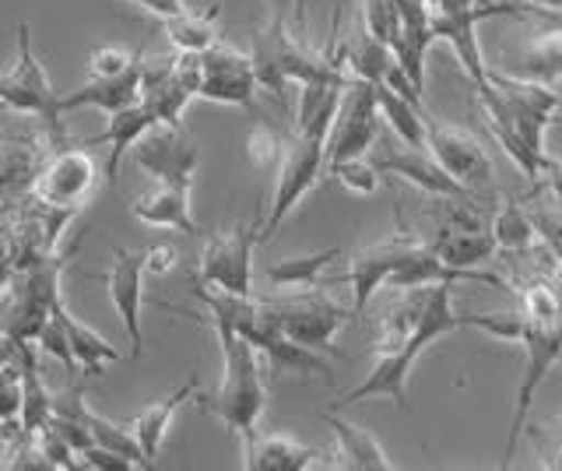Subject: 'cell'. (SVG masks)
<instances>
[{
  "mask_svg": "<svg viewBox=\"0 0 562 471\" xmlns=\"http://www.w3.org/2000/svg\"><path fill=\"white\" fill-rule=\"evenodd\" d=\"M474 92H479V106L485 113L492 137H496L499 148L514 159L524 177L538 183L552 159L544 152V134H549L552 116L562 106L559 89L517 78L509 71H488V78Z\"/></svg>",
  "mask_w": 562,
  "mask_h": 471,
  "instance_id": "obj_1",
  "label": "cell"
},
{
  "mask_svg": "<svg viewBox=\"0 0 562 471\" xmlns=\"http://www.w3.org/2000/svg\"><path fill=\"white\" fill-rule=\"evenodd\" d=\"M514 292L520 295L517 341L524 352V373L514 394V418H509L499 468H506L509 458H514V450L524 436L527 412L535 405V394L541 391L544 377L552 373V366L562 359V282L552 274H535Z\"/></svg>",
  "mask_w": 562,
  "mask_h": 471,
  "instance_id": "obj_2",
  "label": "cell"
},
{
  "mask_svg": "<svg viewBox=\"0 0 562 471\" xmlns=\"http://www.w3.org/2000/svg\"><path fill=\"white\" fill-rule=\"evenodd\" d=\"M190 292L198 295V303L207 313V317H201V321H218V324H228L233 330H239V335L271 362L274 373H306V377H327L330 373V362L321 352H313V348L292 341L285 330H281L268 300H257L254 292L250 295L222 292V289H211L204 282H193V278H190Z\"/></svg>",
  "mask_w": 562,
  "mask_h": 471,
  "instance_id": "obj_3",
  "label": "cell"
},
{
  "mask_svg": "<svg viewBox=\"0 0 562 471\" xmlns=\"http://www.w3.org/2000/svg\"><path fill=\"white\" fill-rule=\"evenodd\" d=\"M457 327H471V313H457L453 310V285H429L426 306H422V317L415 335L408 338V345L394 356H373V370L366 373V380L359 388H351L348 394H341L338 408H351L366 397H391L401 412H412L408 405V377L415 370V362L422 359V352L439 341L453 335Z\"/></svg>",
  "mask_w": 562,
  "mask_h": 471,
  "instance_id": "obj_4",
  "label": "cell"
},
{
  "mask_svg": "<svg viewBox=\"0 0 562 471\" xmlns=\"http://www.w3.org/2000/svg\"><path fill=\"white\" fill-rule=\"evenodd\" d=\"M222 348V380L211 394L198 391V408L215 415L218 423L236 433L239 440L254 433L263 408H268V380H263V356L228 324L207 321Z\"/></svg>",
  "mask_w": 562,
  "mask_h": 471,
  "instance_id": "obj_5",
  "label": "cell"
},
{
  "mask_svg": "<svg viewBox=\"0 0 562 471\" xmlns=\"http://www.w3.org/2000/svg\"><path fill=\"white\" fill-rule=\"evenodd\" d=\"M78 254V243L49 254L25 268H14L8 285L0 289V335H8L14 345H35L43 324L49 321L53 306L60 300V282L67 260Z\"/></svg>",
  "mask_w": 562,
  "mask_h": 471,
  "instance_id": "obj_6",
  "label": "cell"
},
{
  "mask_svg": "<svg viewBox=\"0 0 562 471\" xmlns=\"http://www.w3.org/2000/svg\"><path fill=\"white\" fill-rule=\"evenodd\" d=\"M334 113H338V106L324 110L321 116H313L303 127H295L285 148H281L274 198H271V212L263 215V225H260V243H268L299 208V201L321 183L324 169H327V134L334 124Z\"/></svg>",
  "mask_w": 562,
  "mask_h": 471,
  "instance_id": "obj_7",
  "label": "cell"
},
{
  "mask_svg": "<svg viewBox=\"0 0 562 471\" xmlns=\"http://www.w3.org/2000/svg\"><path fill=\"white\" fill-rule=\"evenodd\" d=\"M18 36V60L8 75H0V106L11 113H22L29 120H35L46 134L53 148L67 145V127H64V92L53 89V81L46 75L43 60L35 57L32 49V29L22 22L14 29Z\"/></svg>",
  "mask_w": 562,
  "mask_h": 471,
  "instance_id": "obj_8",
  "label": "cell"
},
{
  "mask_svg": "<svg viewBox=\"0 0 562 471\" xmlns=\"http://www.w3.org/2000/svg\"><path fill=\"white\" fill-rule=\"evenodd\" d=\"M324 289L327 285H306V289H292L268 300L281 330H285L292 341L313 348V352H334L338 330L356 317V310H345L341 303H334Z\"/></svg>",
  "mask_w": 562,
  "mask_h": 471,
  "instance_id": "obj_9",
  "label": "cell"
},
{
  "mask_svg": "<svg viewBox=\"0 0 562 471\" xmlns=\"http://www.w3.org/2000/svg\"><path fill=\"white\" fill-rule=\"evenodd\" d=\"M201 89V57L180 54L172 57H140V102L151 110L158 124H183V113Z\"/></svg>",
  "mask_w": 562,
  "mask_h": 471,
  "instance_id": "obj_10",
  "label": "cell"
},
{
  "mask_svg": "<svg viewBox=\"0 0 562 471\" xmlns=\"http://www.w3.org/2000/svg\"><path fill=\"white\" fill-rule=\"evenodd\" d=\"M260 225H263V215L211 236L201 250V265H198V274H193V282H204L222 292L250 295L254 292V250L260 247Z\"/></svg>",
  "mask_w": 562,
  "mask_h": 471,
  "instance_id": "obj_11",
  "label": "cell"
},
{
  "mask_svg": "<svg viewBox=\"0 0 562 471\" xmlns=\"http://www.w3.org/2000/svg\"><path fill=\"white\" fill-rule=\"evenodd\" d=\"M380 102H376V81L351 78L341 92L338 113L327 134V166L341 159L369 155L380 142Z\"/></svg>",
  "mask_w": 562,
  "mask_h": 471,
  "instance_id": "obj_12",
  "label": "cell"
},
{
  "mask_svg": "<svg viewBox=\"0 0 562 471\" xmlns=\"http://www.w3.org/2000/svg\"><path fill=\"white\" fill-rule=\"evenodd\" d=\"M102 183H105V177L99 172L95 155L85 148H75V145H64L46 155V162L40 166V172H35L32 194L46 204L81 212V208L95 198V190Z\"/></svg>",
  "mask_w": 562,
  "mask_h": 471,
  "instance_id": "obj_13",
  "label": "cell"
},
{
  "mask_svg": "<svg viewBox=\"0 0 562 471\" xmlns=\"http://www.w3.org/2000/svg\"><path fill=\"white\" fill-rule=\"evenodd\" d=\"M426 148L468 194L482 198L492 187V177H496V172H492V159L485 145L471 131L426 113Z\"/></svg>",
  "mask_w": 562,
  "mask_h": 471,
  "instance_id": "obj_14",
  "label": "cell"
},
{
  "mask_svg": "<svg viewBox=\"0 0 562 471\" xmlns=\"http://www.w3.org/2000/svg\"><path fill=\"white\" fill-rule=\"evenodd\" d=\"M145 274H148V254L145 250H123L113 247V265L105 271V292L123 324V335L131 341V359H140L145 352Z\"/></svg>",
  "mask_w": 562,
  "mask_h": 471,
  "instance_id": "obj_15",
  "label": "cell"
},
{
  "mask_svg": "<svg viewBox=\"0 0 562 471\" xmlns=\"http://www.w3.org/2000/svg\"><path fill=\"white\" fill-rule=\"evenodd\" d=\"M201 57V89L198 99L218 102V106H254L260 81L254 71V57L236 46L215 43Z\"/></svg>",
  "mask_w": 562,
  "mask_h": 471,
  "instance_id": "obj_16",
  "label": "cell"
},
{
  "mask_svg": "<svg viewBox=\"0 0 562 471\" xmlns=\"http://www.w3.org/2000/svg\"><path fill=\"white\" fill-rule=\"evenodd\" d=\"M49 152V134L35 120L32 127L0 131V201H4V208H14L18 201L32 194L35 172H40Z\"/></svg>",
  "mask_w": 562,
  "mask_h": 471,
  "instance_id": "obj_17",
  "label": "cell"
},
{
  "mask_svg": "<svg viewBox=\"0 0 562 471\" xmlns=\"http://www.w3.org/2000/svg\"><path fill=\"white\" fill-rule=\"evenodd\" d=\"M131 152L137 169L151 180H193L201 162L198 142L183 124H155Z\"/></svg>",
  "mask_w": 562,
  "mask_h": 471,
  "instance_id": "obj_18",
  "label": "cell"
},
{
  "mask_svg": "<svg viewBox=\"0 0 562 471\" xmlns=\"http://www.w3.org/2000/svg\"><path fill=\"white\" fill-rule=\"evenodd\" d=\"M369 159L376 162V169L383 172V177H397L404 183L418 187L422 194H432V198H474V194H468V190L450 177L443 166L432 159L429 148H412V145H404V148L383 145V148H376L373 145Z\"/></svg>",
  "mask_w": 562,
  "mask_h": 471,
  "instance_id": "obj_19",
  "label": "cell"
},
{
  "mask_svg": "<svg viewBox=\"0 0 562 471\" xmlns=\"http://www.w3.org/2000/svg\"><path fill=\"white\" fill-rule=\"evenodd\" d=\"M193 180H151L145 194L131 201V215L148 229H169L183 236H201V225L193 218L190 204Z\"/></svg>",
  "mask_w": 562,
  "mask_h": 471,
  "instance_id": "obj_20",
  "label": "cell"
},
{
  "mask_svg": "<svg viewBox=\"0 0 562 471\" xmlns=\"http://www.w3.org/2000/svg\"><path fill=\"white\" fill-rule=\"evenodd\" d=\"M415 247V236H391L383 243H373V247H366L359 254H351L348 260V274L345 282L351 285V300H356V313H362L369 306V300L376 295V289H383L391 282V274L397 271V265L408 250Z\"/></svg>",
  "mask_w": 562,
  "mask_h": 471,
  "instance_id": "obj_21",
  "label": "cell"
},
{
  "mask_svg": "<svg viewBox=\"0 0 562 471\" xmlns=\"http://www.w3.org/2000/svg\"><path fill=\"white\" fill-rule=\"evenodd\" d=\"M436 43L432 14L422 0H397V36L391 54L397 57L401 71L412 78L418 92H426V54Z\"/></svg>",
  "mask_w": 562,
  "mask_h": 471,
  "instance_id": "obj_22",
  "label": "cell"
},
{
  "mask_svg": "<svg viewBox=\"0 0 562 471\" xmlns=\"http://www.w3.org/2000/svg\"><path fill=\"white\" fill-rule=\"evenodd\" d=\"M418 239L453 268H482L499 254L488 225H436V229H418Z\"/></svg>",
  "mask_w": 562,
  "mask_h": 471,
  "instance_id": "obj_23",
  "label": "cell"
},
{
  "mask_svg": "<svg viewBox=\"0 0 562 471\" xmlns=\"http://www.w3.org/2000/svg\"><path fill=\"white\" fill-rule=\"evenodd\" d=\"M321 418L334 433V458H338V461H334V468H345V471H394V461L386 458L383 444L369 429L348 423L338 408L324 412Z\"/></svg>",
  "mask_w": 562,
  "mask_h": 471,
  "instance_id": "obj_24",
  "label": "cell"
},
{
  "mask_svg": "<svg viewBox=\"0 0 562 471\" xmlns=\"http://www.w3.org/2000/svg\"><path fill=\"white\" fill-rule=\"evenodd\" d=\"M321 450L299 444L285 433H246L243 436V468L250 471H306L316 464Z\"/></svg>",
  "mask_w": 562,
  "mask_h": 471,
  "instance_id": "obj_25",
  "label": "cell"
},
{
  "mask_svg": "<svg viewBox=\"0 0 562 471\" xmlns=\"http://www.w3.org/2000/svg\"><path fill=\"white\" fill-rule=\"evenodd\" d=\"M155 124H158V120L151 116V110L137 99V102H131V106H123V110L110 113V120H105V131L85 145V148L110 145V159H105V169H102V172H105V187H116L123 155H127Z\"/></svg>",
  "mask_w": 562,
  "mask_h": 471,
  "instance_id": "obj_26",
  "label": "cell"
},
{
  "mask_svg": "<svg viewBox=\"0 0 562 471\" xmlns=\"http://www.w3.org/2000/svg\"><path fill=\"white\" fill-rule=\"evenodd\" d=\"M198 377H187L180 388L176 391H169L166 397H158V401H148L145 408H140L134 418H131V429H134V436H137V444H140V450H145V458H148V464H155V458H158V450H162V444H166V436H169V429H172V418L180 415V408L187 405V401H193L198 397Z\"/></svg>",
  "mask_w": 562,
  "mask_h": 471,
  "instance_id": "obj_27",
  "label": "cell"
},
{
  "mask_svg": "<svg viewBox=\"0 0 562 471\" xmlns=\"http://www.w3.org/2000/svg\"><path fill=\"white\" fill-rule=\"evenodd\" d=\"M140 99V60L134 67H127L123 75L113 78H92L78 85L75 92H64V113H75V110H102L105 116L131 106V102Z\"/></svg>",
  "mask_w": 562,
  "mask_h": 471,
  "instance_id": "obj_28",
  "label": "cell"
},
{
  "mask_svg": "<svg viewBox=\"0 0 562 471\" xmlns=\"http://www.w3.org/2000/svg\"><path fill=\"white\" fill-rule=\"evenodd\" d=\"M57 313H60L64 330H67V345H70V356H75L78 377H85V380L88 377H99L110 362H120L123 359L120 348L110 338H105V335H99L95 327L81 324L75 313L64 306V300L57 303Z\"/></svg>",
  "mask_w": 562,
  "mask_h": 471,
  "instance_id": "obj_29",
  "label": "cell"
},
{
  "mask_svg": "<svg viewBox=\"0 0 562 471\" xmlns=\"http://www.w3.org/2000/svg\"><path fill=\"white\" fill-rule=\"evenodd\" d=\"M509 75L541 81V85H549V89H562V25L541 29L538 36L520 49V57L509 67Z\"/></svg>",
  "mask_w": 562,
  "mask_h": 471,
  "instance_id": "obj_30",
  "label": "cell"
},
{
  "mask_svg": "<svg viewBox=\"0 0 562 471\" xmlns=\"http://www.w3.org/2000/svg\"><path fill=\"white\" fill-rule=\"evenodd\" d=\"M376 102H380V116L391 124L401 145L412 148H426V106L408 96H401L391 85L376 81Z\"/></svg>",
  "mask_w": 562,
  "mask_h": 471,
  "instance_id": "obj_31",
  "label": "cell"
},
{
  "mask_svg": "<svg viewBox=\"0 0 562 471\" xmlns=\"http://www.w3.org/2000/svg\"><path fill=\"white\" fill-rule=\"evenodd\" d=\"M18 362H22V429L35 433L49 426L53 412V391L40 377V362H35V345H18Z\"/></svg>",
  "mask_w": 562,
  "mask_h": 471,
  "instance_id": "obj_32",
  "label": "cell"
},
{
  "mask_svg": "<svg viewBox=\"0 0 562 471\" xmlns=\"http://www.w3.org/2000/svg\"><path fill=\"white\" fill-rule=\"evenodd\" d=\"M341 257V247H330L321 254H306V257H285L274 260V265L263 271V282L274 289H306V285H321V274L327 265Z\"/></svg>",
  "mask_w": 562,
  "mask_h": 471,
  "instance_id": "obj_33",
  "label": "cell"
},
{
  "mask_svg": "<svg viewBox=\"0 0 562 471\" xmlns=\"http://www.w3.org/2000/svg\"><path fill=\"white\" fill-rule=\"evenodd\" d=\"M218 8H211L207 14H193V11H183L176 14V19H162V29L172 43V49H180V54H204L207 46L218 43Z\"/></svg>",
  "mask_w": 562,
  "mask_h": 471,
  "instance_id": "obj_34",
  "label": "cell"
},
{
  "mask_svg": "<svg viewBox=\"0 0 562 471\" xmlns=\"http://www.w3.org/2000/svg\"><path fill=\"white\" fill-rule=\"evenodd\" d=\"M488 229H492V236H496V247L503 254H520V250H527L538 239L535 218L527 215L517 201H506L499 212L492 215Z\"/></svg>",
  "mask_w": 562,
  "mask_h": 471,
  "instance_id": "obj_35",
  "label": "cell"
},
{
  "mask_svg": "<svg viewBox=\"0 0 562 471\" xmlns=\"http://www.w3.org/2000/svg\"><path fill=\"white\" fill-rule=\"evenodd\" d=\"M88 426H92V440L105 450H113L120 453V458H127L134 461L137 468H151L148 458H145V450H140L137 444V436L127 423H113V418H105L99 412H88Z\"/></svg>",
  "mask_w": 562,
  "mask_h": 471,
  "instance_id": "obj_36",
  "label": "cell"
},
{
  "mask_svg": "<svg viewBox=\"0 0 562 471\" xmlns=\"http://www.w3.org/2000/svg\"><path fill=\"white\" fill-rule=\"evenodd\" d=\"M327 172L348 190V194H359V198L376 194V190H380V177H383V172L376 169V162L369 159V155H356V159L330 162Z\"/></svg>",
  "mask_w": 562,
  "mask_h": 471,
  "instance_id": "obj_37",
  "label": "cell"
},
{
  "mask_svg": "<svg viewBox=\"0 0 562 471\" xmlns=\"http://www.w3.org/2000/svg\"><path fill=\"white\" fill-rule=\"evenodd\" d=\"M362 32L391 49L397 36V0H362Z\"/></svg>",
  "mask_w": 562,
  "mask_h": 471,
  "instance_id": "obj_38",
  "label": "cell"
},
{
  "mask_svg": "<svg viewBox=\"0 0 562 471\" xmlns=\"http://www.w3.org/2000/svg\"><path fill=\"white\" fill-rule=\"evenodd\" d=\"M22 423V362H0V423Z\"/></svg>",
  "mask_w": 562,
  "mask_h": 471,
  "instance_id": "obj_39",
  "label": "cell"
},
{
  "mask_svg": "<svg viewBox=\"0 0 562 471\" xmlns=\"http://www.w3.org/2000/svg\"><path fill=\"white\" fill-rule=\"evenodd\" d=\"M140 57V49H120V46H95L92 57H88V71L92 78H113V75H123L127 67H134Z\"/></svg>",
  "mask_w": 562,
  "mask_h": 471,
  "instance_id": "obj_40",
  "label": "cell"
},
{
  "mask_svg": "<svg viewBox=\"0 0 562 471\" xmlns=\"http://www.w3.org/2000/svg\"><path fill=\"white\" fill-rule=\"evenodd\" d=\"M281 148H285V142H281L268 124L250 127V137H246V155H250V162L257 169H271L281 159Z\"/></svg>",
  "mask_w": 562,
  "mask_h": 471,
  "instance_id": "obj_41",
  "label": "cell"
},
{
  "mask_svg": "<svg viewBox=\"0 0 562 471\" xmlns=\"http://www.w3.org/2000/svg\"><path fill=\"white\" fill-rule=\"evenodd\" d=\"M531 218H535L538 239L544 243V250L555 257V265L562 271V208H538V212H531Z\"/></svg>",
  "mask_w": 562,
  "mask_h": 471,
  "instance_id": "obj_42",
  "label": "cell"
},
{
  "mask_svg": "<svg viewBox=\"0 0 562 471\" xmlns=\"http://www.w3.org/2000/svg\"><path fill=\"white\" fill-rule=\"evenodd\" d=\"M81 468H95V471H131L137 464L127 461V458H120V453H113V450L92 444V447L81 453Z\"/></svg>",
  "mask_w": 562,
  "mask_h": 471,
  "instance_id": "obj_43",
  "label": "cell"
},
{
  "mask_svg": "<svg viewBox=\"0 0 562 471\" xmlns=\"http://www.w3.org/2000/svg\"><path fill=\"white\" fill-rule=\"evenodd\" d=\"M123 4H134L140 11H148V14H155L158 22H162V19H176V14L190 11L187 0H123Z\"/></svg>",
  "mask_w": 562,
  "mask_h": 471,
  "instance_id": "obj_44",
  "label": "cell"
},
{
  "mask_svg": "<svg viewBox=\"0 0 562 471\" xmlns=\"http://www.w3.org/2000/svg\"><path fill=\"white\" fill-rule=\"evenodd\" d=\"M148 254V271L151 274H166L176 268V260H180V250L172 247V243H155V247L145 250Z\"/></svg>",
  "mask_w": 562,
  "mask_h": 471,
  "instance_id": "obj_45",
  "label": "cell"
},
{
  "mask_svg": "<svg viewBox=\"0 0 562 471\" xmlns=\"http://www.w3.org/2000/svg\"><path fill=\"white\" fill-rule=\"evenodd\" d=\"M541 180H544V187H549L552 201L562 208V159H549V166H544V172H541Z\"/></svg>",
  "mask_w": 562,
  "mask_h": 471,
  "instance_id": "obj_46",
  "label": "cell"
},
{
  "mask_svg": "<svg viewBox=\"0 0 562 471\" xmlns=\"http://www.w3.org/2000/svg\"><path fill=\"white\" fill-rule=\"evenodd\" d=\"M11 271H14V260H11V247H8V225H4V215H0V289L8 285Z\"/></svg>",
  "mask_w": 562,
  "mask_h": 471,
  "instance_id": "obj_47",
  "label": "cell"
},
{
  "mask_svg": "<svg viewBox=\"0 0 562 471\" xmlns=\"http://www.w3.org/2000/svg\"><path fill=\"white\" fill-rule=\"evenodd\" d=\"M524 11H562V0H509Z\"/></svg>",
  "mask_w": 562,
  "mask_h": 471,
  "instance_id": "obj_48",
  "label": "cell"
},
{
  "mask_svg": "<svg viewBox=\"0 0 562 471\" xmlns=\"http://www.w3.org/2000/svg\"><path fill=\"white\" fill-rule=\"evenodd\" d=\"M544 468H555V471H562V447H559V450L552 453L549 461H544Z\"/></svg>",
  "mask_w": 562,
  "mask_h": 471,
  "instance_id": "obj_49",
  "label": "cell"
},
{
  "mask_svg": "<svg viewBox=\"0 0 562 471\" xmlns=\"http://www.w3.org/2000/svg\"><path fill=\"white\" fill-rule=\"evenodd\" d=\"M0 453H4V444H0Z\"/></svg>",
  "mask_w": 562,
  "mask_h": 471,
  "instance_id": "obj_50",
  "label": "cell"
},
{
  "mask_svg": "<svg viewBox=\"0 0 562 471\" xmlns=\"http://www.w3.org/2000/svg\"><path fill=\"white\" fill-rule=\"evenodd\" d=\"M295 4H303V0H295Z\"/></svg>",
  "mask_w": 562,
  "mask_h": 471,
  "instance_id": "obj_51",
  "label": "cell"
},
{
  "mask_svg": "<svg viewBox=\"0 0 562 471\" xmlns=\"http://www.w3.org/2000/svg\"><path fill=\"white\" fill-rule=\"evenodd\" d=\"M559 99H562V89H559Z\"/></svg>",
  "mask_w": 562,
  "mask_h": 471,
  "instance_id": "obj_52",
  "label": "cell"
},
{
  "mask_svg": "<svg viewBox=\"0 0 562 471\" xmlns=\"http://www.w3.org/2000/svg\"><path fill=\"white\" fill-rule=\"evenodd\" d=\"M0 110H4V106H0Z\"/></svg>",
  "mask_w": 562,
  "mask_h": 471,
  "instance_id": "obj_53",
  "label": "cell"
}]
</instances>
